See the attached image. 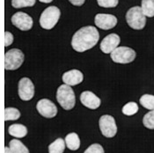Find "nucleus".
<instances>
[{"instance_id":"obj_28","label":"nucleus","mask_w":154,"mask_h":153,"mask_svg":"<svg viewBox=\"0 0 154 153\" xmlns=\"http://www.w3.org/2000/svg\"><path fill=\"white\" fill-rule=\"evenodd\" d=\"M69 1L75 6H81L85 2V0H69Z\"/></svg>"},{"instance_id":"obj_6","label":"nucleus","mask_w":154,"mask_h":153,"mask_svg":"<svg viewBox=\"0 0 154 153\" xmlns=\"http://www.w3.org/2000/svg\"><path fill=\"white\" fill-rule=\"evenodd\" d=\"M111 59L116 63H130L136 58V52L129 47H117L111 53Z\"/></svg>"},{"instance_id":"obj_21","label":"nucleus","mask_w":154,"mask_h":153,"mask_svg":"<svg viewBox=\"0 0 154 153\" xmlns=\"http://www.w3.org/2000/svg\"><path fill=\"white\" fill-rule=\"evenodd\" d=\"M139 101L144 108L149 110H154V95L143 94L140 98Z\"/></svg>"},{"instance_id":"obj_23","label":"nucleus","mask_w":154,"mask_h":153,"mask_svg":"<svg viewBox=\"0 0 154 153\" xmlns=\"http://www.w3.org/2000/svg\"><path fill=\"white\" fill-rule=\"evenodd\" d=\"M143 123L145 128L149 130H154V110H151V112H148L143 116Z\"/></svg>"},{"instance_id":"obj_11","label":"nucleus","mask_w":154,"mask_h":153,"mask_svg":"<svg viewBox=\"0 0 154 153\" xmlns=\"http://www.w3.org/2000/svg\"><path fill=\"white\" fill-rule=\"evenodd\" d=\"M94 23L96 26L100 29L109 30L117 25V18L112 14L99 13L95 16Z\"/></svg>"},{"instance_id":"obj_26","label":"nucleus","mask_w":154,"mask_h":153,"mask_svg":"<svg viewBox=\"0 0 154 153\" xmlns=\"http://www.w3.org/2000/svg\"><path fill=\"white\" fill-rule=\"evenodd\" d=\"M84 153H105L103 147L99 143H94L90 145Z\"/></svg>"},{"instance_id":"obj_19","label":"nucleus","mask_w":154,"mask_h":153,"mask_svg":"<svg viewBox=\"0 0 154 153\" xmlns=\"http://www.w3.org/2000/svg\"><path fill=\"white\" fill-rule=\"evenodd\" d=\"M65 149V142L62 138H57L48 146V153H63Z\"/></svg>"},{"instance_id":"obj_18","label":"nucleus","mask_w":154,"mask_h":153,"mask_svg":"<svg viewBox=\"0 0 154 153\" xmlns=\"http://www.w3.org/2000/svg\"><path fill=\"white\" fill-rule=\"evenodd\" d=\"M141 10L145 17H154V0H142Z\"/></svg>"},{"instance_id":"obj_10","label":"nucleus","mask_w":154,"mask_h":153,"mask_svg":"<svg viewBox=\"0 0 154 153\" xmlns=\"http://www.w3.org/2000/svg\"><path fill=\"white\" fill-rule=\"evenodd\" d=\"M37 111L45 118H54L57 115V107L49 99H42L37 102Z\"/></svg>"},{"instance_id":"obj_24","label":"nucleus","mask_w":154,"mask_h":153,"mask_svg":"<svg viewBox=\"0 0 154 153\" xmlns=\"http://www.w3.org/2000/svg\"><path fill=\"white\" fill-rule=\"evenodd\" d=\"M36 0H12V5L14 8L31 7L35 5Z\"/></svg>"},{"instance_id":"obj_3","label":"nucleus","mask_w":154,"mask_h":153,"mask_svg":"<svg viewBox=\"0 0 154 153\" xmlns=\"http://www.w3.org/2000/svg\"><path fill=\"white\" fill-rule=\"evenodd\" d=\"M61 16L59 8L57 6L47 7L40 17V25L43 29L50 30L58 22Z\"/></svg>"},{"instance_id":"obj_30","label":"nucleus","mask_w":154,"mask_h":153,"mask_svg":"<svg viewBox=\"0 0 154 153\" xmlns=\"http://www.w3.org/2000/svg\"><path fill=\"white\" fill-rule=\"evenodd\" d=\"M5 153H12L10 149H9V147H5Z\"/></svg>"},{"instance_id":"obj_14","label":"nucleus","mask_w":154,"mask_h":153,"mask_svg":"<svg viewBox=\"0 0 154 153\" xmlns=\"http://www.w3.org/2000/svg\"><path fill=\"white\" fill-rule=\"evenodd\" d=\"M83 73L79 70H71L63 74L62 80L67 85H77L83 82Z\"/></svg>"},{"instance_id":"obj_1","label":"nucleus","mask_w":154,"mask_h":153,"mask_svg":"<svg viewBox=\"0 0 154 153\" xmlns=\"http://www.w3.org/2000/svg\"><path fill=\"white\" fill-rule=\"evenodd\" d=\"M99 39L100 34L96 27L93 26H84L73 35L71 46L75 51L82 53L94 47Z\"/></svg>"},{"instance_id":"obj_7","label":"nucleus","mask_w":154,"mask_h":153,"mask_svg":"<svg viewBox=\"0 0 154 153\" xmlns=\"http://www.w3.org/2000/svg\"><path fill=\"white\" fill-rule=\"evenodd\" d=\"M99 126L102 135L107 138L114 137L117 133V126L116 123V120L111 115H102L100 118Z\"/></svg>"},{"instance_id":"obj_20","label":"nucleus","mask_w":154,"mask_h":153,"mask_svg":"<svg viewBox=\"0 0 154 153\" xmlns=\"http://www.w3.org/2000/svg\"><path fill=\"white\" fill-rule=\"evenodd\" d=\"M20 117V112L15 107H6L5 109V121H15Z\"/></svg>"},{"instance_id":"obj_17","label":"nucleus","mask_w":154,"mask_h":153,"mask_svg":"<svg viewBox=\"0 0 154 153\" xmlns=\"http://www.w3.org/2000/svg\"><path fill=\"white\" fill-rule=\"evenodd\" d=\"M9 149L12 153H29V150L24 145L22 142L18 139H12L10 141Z\"/></svg>"},{"instance_id":"obj_8","label":"nucleus","mask_w":154,"mask_h":153,"mask_svg":"<svg viewBox=\"0 0 154 153\" xmlns=\"http://www.w3.org/2000/svg\"><path fill=\"white\" fill-rule=\"evenodd\" d=\"M18 93L20 98L24 101H28L34 98L35 85L30 78H23L20 80L18 86Z\"/></svg>"},{"instance_id":"obj_29","label":"nucleus","mask_w":154,"mask_h":153,"mask_svg":"<svg viewBox=\"0 0 154 153\" xmlns=\"http://www.w3.org/2000/svg\"><path fill=\"white\" fill-rule=\"evenodd\" d=\"M40 2H42V3H45V4H48V3H51L53 0H39Z\"/></svg>"},{"instance_id":"obj_22","label":"nucleus","mask_w":154,"mask_h":153,"mask_svg":"<svg viewBox=\"0 0 154 153\" xmlns=\"http://www.w3.org/2000/svg\"><path fill=\"white\" fill-rule=\"evenodd\" d=\"M122 112L123 115H125L127 116L134 115L138 112V105L136 102H129L123 106Z\"/></svg>"},{"instance_id":"obj_13","label":"nucleus","mask_w":154,"mask_h":153,"mask_svg":"<svg viewBox=\"0 0 154 153\" xmlns=\"http://www.w3.org/2000/svg\"><path fill=\"white\" fill-rule=\"evenodd\" d=\"M80 102L85 107H87L89 109H93V110L100 107V104H101L100 99L90 91H85L81 93Z\"/></svg>"},{"instance_id":"obj_25","label":"nucleus","mask_w":154,"mask_h":153,"mask_svg":"<svg viewBox=\"0 0 154 153\" xmlns=\"http://www.w3.org/2000/svg\"><path fill=\"white\" fill-rule=\"evenodd\" d=\"M97 3L100 7L114 8V7L117 6L119 0H97Z\"/></svg>"},{"instance_id":"obj_15","label":"nucleus","mask_w":154,"mask_h":153,"mask_svg":"<svg viewBox=\"0 0 154 153\" xmlns=\"http://www.w3.org/2000/svg\"><path fill=\"white\" fill-rule=\"evenodd\" d=\"M65 145L71 151H77L80 147V139L77 133H70L65 137Z\"/></svg>"},{"instance_id":"obj_16","label":"nucleus","mask_w":154,"mask_h":153,"mask_svg":"<svg viewBox=\"0 0 154 153\" xmlns=\"http://www.w3.org/2000/svg\"><path fill=\"white\" fill-rule=\"evenodd\" d=\"M8 132L16 138H23L27 135V129L22 124H12L9 127Z\"/></svg>"},{"instance_id":"obj_12","label":"nucleus","mask_w":154,"mask_h":153,"mask_svg":"<svg viewBox=\"0 0 154 153\" xmlns=\"http://www.w3.org/2000/svg\"><path fill=\"white\" fill-rule=\"evenodd\" d=\"M121 42L120 36L116 34H110L107 35L100 42V50L105 54H110L118 47Z\"/></svg>"},{"instance_id":"obj_2","label":"nucleus","mask_w":154,"mask_h":153,"mask_svg":"<svg viewBox=\"0 0 154 153\" xmlns=\"http://www.w3.org/2000/svg\"><path fill=\"white\" fill-rule=\"evenodd\" d=\"M57 99L64 110H71L76 104L75 93L70 85L62 84L57 92Z\"/></svg>"},{"instance_id":"obj_27","label":"nucleus","mask_w":154,"mask_h":153,"mask_svg":"<svg viewBox=\"0 0 154 153\" xmlns=\"http://www.w3.org/2000/svg\"><path fill=\"white\" fill-rule=\"evenodd\" d=\"M13 42V35L10 32H5V46L8 47Z\"/></svg>"},{"instance_id":"obj_4","label":"nucleus","mask_w":154,"mask_h":153,"mask_svg":"<svg viewBox=\"0 0 154 153\" xmlns=\"http://www.w3.org/2000/svg\"><path fill=\"white\" fill-rule=\"evenodd\" d=\"M126 21L132 29L142 30L146 25V17L140 6H134L126 13Z\"/></svg>"},{"instance_id":"obj_5","label":"nucleus","mask_w":154,"mask_h":153,"mask_svg":"<svg viewBox=\"0 0 154 153\" xmlns=\"http://www.w3.org/2000/svg\"><path fill=\"white\" fill-rule=\"evenodd\" d=\"M23 52L19 48H12L5 55V69L7 71H15L24 63Z\"/></svg>"},{"instance_id":"obj_9","label":"nucleus","mask_w":154,"mask_h":153,"mask_svg":"<svg viewBox=\"0 0 154 153\" xmlns=\"http://www.w3.org/2000/svg\"><path fill=\"white\" fill-rule=\"evenodd\" d=\"M12 23L17 28L21 31H28L33 27V19L26 13L22 12H19L14 13L12 15Z\"/></svg>"}]
</instances>
